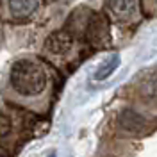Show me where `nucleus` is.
Listing matches in <instances>:
<instances>
[{
    "label": "nucleus",
    "mask_w": 157,
    "mask_h": 157,
    "mask_svg": "<svg viewBox=\"0 0 157 157\" xmlns=\"http://www.w3.org/2000/svg\"><path fill=\"white\" fill-rule=\"evenodd\" d=\"M88 38L93 45L104 47L109 41V25L102 16H93L88 25Z\"/></svg>",
    "instance_id": "obj_5"
},
{
    "label": "nucleus",
    "mask_w": 157,
    "mask_h": 157,
    "mask_svg": "<svg viewBox=\"0 0 157 157\" xmlns=\"http://www.w3.org/2000/svg\"><path fill=\"white\" fill-rule=\"evenodd\" d=\"M11 132V120L4 113H0V139L6 137Z\"/></svg>",
    "instance_id": "obj_9"
},
{
    "label": "nucleus",
    "mask_w": 157,
    "mask_h": 157,
    "mask_svg": "<svg viewBox=\"0 0 157 157\" xmlns=\"http://www.w3.org/2000/svg\"><path fill=\"white\" fill-rule=\"evenodd\" d=\"M39 7V0H7V11L14 20L30 16Z\"/></svg>",
    "instance_id": "obj_6"
},
{
    "label": "nucleus",
    "mask_w": 157,
    "mask_h": 157,
    "mask_svg": "<svg viewBox=\"0 0 157 157\" xmlns=\"http://www.w3.org/2000/svg\"><path fill=\"white\" fill-rule=\"evenodd\" d=\"M9 80L13 89L23 97L39 95L47 88V73L38 63L29 59H20L11 66Z\"/></svg>",
    "instance_id": "obj_1"
},
{
    "label": "nucleus",
    "mask_w": 157,
    "mask_h": 157,
    "mask_svg": "<svg viewBox=\"0 0 157 157\" xmlns=\"http://www.w3.org/2000/svg\"><path fill=\"white\" fill-rule=\"evenodd\" d=\"M120 66V56L118 54H111L100 66L97 68V71H95V80H105L107 77H111L113 73H114V70Z\"/></svg>",
    "instance_id": "obj_8"
},
{
    "label": "nucleus",
    "mask_w": 157,
    "mask_h": 157,
    "mask_svg": "<svg viewBox=\"0 0 157 157\" xmlns=\"http://www.w3.org/2000/svg\"><path fill=\"white\" fill-rule=\"evenodd\" d=\"M71 47H73V36L68 30H56L45 41V48L52 54H57V56H63V54L70 52Z\"/></svg>",
    "instance_id": "obj_4"
},
{
    "label": "nucleus",
    "mask_w": 157,
    "mask_h": 157,
    "mask_svg": "<svg viewBox=\"0 0 157 157\" xmlns=\"http://www.w3.org/2000/svg\"><path fill=\"white\" fill-rule=\"evenodd\" d=\"M118 123L128 134H141L148 125L145 116H141L139 113L132 111V109H123L118 116Z\"/></svg>",
    "instance_id": "obj_3"
},
{
    "label": "nucleus",
    "mask_w": 157,
    "mask_h": 157,
    "mask_svg": "<svg viewBox=\"0 0 157 157\" xmlns=\"http://www.w3.org/2000/svg\"><path fill=\"white\" fill-rule=\"evenodd\" d=\"M137 89L145 98H157V70L147 71L139 78Z\"/></svg>",
    "instance_id": "obj_7"
},
{
    "label": "nucleus",
    "mask_w": 157,
    "mask_h": 157,
    "mask_svg": "<svg viewBox=\"0 0 157 157\" xmlns=\"http://www.w3.org/2000/svg\"><path fill=\"white\" fill-rule=\"evenodd\" d=\"M109 14L116 21H130L137 16V0H107L105 2Z\"/></svg>",
    "instance_id": "obj_2"
}]
</instances>
